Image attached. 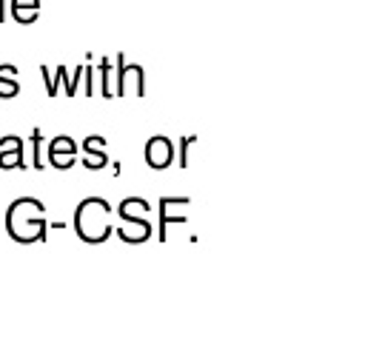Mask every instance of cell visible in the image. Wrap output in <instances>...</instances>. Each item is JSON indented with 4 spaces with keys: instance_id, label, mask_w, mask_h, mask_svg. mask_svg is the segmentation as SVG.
I'll return each mask as SVG.
<instances>
[{
    "instance_id": "7a4b0ae2",
    "label": "cell",
    "mask_w": 365,
    "mask_h": 342,
    "mask_svg": "<svg viewBox=\"0 0 365 342\" xmlns=\"http://www.w3.org/2000/svg\"><path fill=\"white\" fill-rule=\"evenodd\" d=\"M74 231L88 245L106 242L111 237V231H114L108 200H103V197H86V200H80V205L74 208Z\"/></svg>"
},
{
    "instance_id": "4fadbf2b",
    "label": "cell",
    "mask_w": 365,
    "mask_h": 342,
    "mask_svg": "<svg viewBox=\"0 0 365 342\" xmlns=\"http://www.w3.org/2000/svg\"><path fill=\"white\" fill-rule=\"evenodd\" d=\"M80 77H83V66H77L71 74H68V68L63 66V74H60V83L66 86V94L68 97H74L77 94V83H80Z\"/></svg>"
},
{
    "instance_id": "277c9868",
    "label": "cell",
    "mask_w": 365,
    "mask_h": 342,
    "mask_svg": "<svg viewBox=\"0 0 365 342\" xmlns=\"http://www.w3.org/2000/svg\"><path fill=\"white\" fill-rule=\"evenodd\" d=\"M114 91H117V97H125V94L143 97V94H145V71H143V66H128L123 51L117 54V68H114Z\"/></svg>"
},
{
    "instance_id": "9a60e30c",
    "label": "cell",
    "mask_w": 365,
    "mask_h": 342,
    "mask_svg": "<svg viewBox=\"0 0 365 342\" xmlns=\"http://www.w3.org/2000/svg\"><path fill=\"white\" fill-rule=\"evenodd\" d=\"M197 142V137H182L180 140V168H185L188 165V148Z\"/></svg>"
},
{
    "instance_id": "ac0fdd59",
    "label": "cell",
    "mask_w": 365,
    "mask_h": 342,
    "mask_svg": "<svg viewBox=\"0 0 365 342\" xmlns=\"http://www.w3.org/2000/svg\"><path fill=\"white\" fill-rule=\"evenodd\" d=\"M3 3H6V0H0V23L6 20V6H3Z\"/></svg>"
},
{
    "instance_id": "5bb4252c",
    "label": "cell",
    "mask_w": 365,
    "mask_h": 342,
    "mask_svg": "<svg viewBox=\"0 0 365 342\" xmlns=\"http://www.w3.org/2000/svg\"><path fill=\"white\" fill-rule=\"evenodd\" d=\"M86 168H91V171H97V168H103L108 160H106V151H86Z\"/></svg>"
},
{
    "instance_id": "7c38bea8",
    "label": "cell",
    "mask_w": 365,
    "mask_h": 342,
    "mask_svg": "<svg viewBox=\"0 0 365 342\" xmlns=\"http://www.w3.org/2000/svg\"><path fill=\"white\" fill-rule=\"evenodd\" d=\"M46 140H43V131L40 128H34L31 131V168H46Z\"/></svg>"
},
{
    "instance_id": "30bf717a",
    "label": "cell",
    "mask_w": 365,
    "mask_h": 342,
    "mask_svg": "<svg viewBox=\"0 0 365 342\" xmlns=\"http://www.w3.org/2000/svg\"><path fill=\"white\" fill-rule=\"evenodd\" d=\"M97 71H100V94H103L106 100L117 97V91H114V66H111V60H100Z\"/></svg>"
},
{
    "instance_id": "2e32d148",
    "label": "cell",
    "mask_w": 365,
    "mask_h": 342,
    "mask_svg": "<svg viewBox=\"0 0 365 342\" xmlns=\"http://www.w3.org/2000/svg\"><path fill=\"white\" fill-rule=\"evenodd\" d=\"M83 148H86V151H103V148H106V140L97 137V134H91V137L83 140Z\"/></svg>"
},
{
    "instance_id": "9c48e42d",
    "label": "cell",
    "mask_w": 365,
    "mask_h": 342,
    "mask_svg": "<svg viewBox=\"0 0 365 342\" xmlns=\"http://www.w3.org/2000/svg\"><path fill=\"white\" fill-rule=\"evenodd\" d=\"M177 197L160 200V239H168V222H185V214H171V202Z\"/></svg>"
},
{
    "instance_id": "3957f363",
    "label": "cell",
    "mask_w": 365,
    "mask_h": 342,
    "mask_svg": "<svg viewBox=\"0 0 365 342\" xmlns=\"http://www.w3.org/2000/svg\"><path fill=\"white\" fill-rule=\"evenodd\" d=\"M148 208V202L145 200H140V197H128V200H123L120 202V208H117V217L123 219V225L117 228V237L123 239V242H145L148 237H151V222L148 219H140V214Z\"/></svg>"
},
{
    "instance_id": "6da1fadb",
    "label": "cell",
    "mask_w": 365,
    "mask_h": 342,
    "mask_svg": "<svg viewBox=\"0 0 365 342\" xmlns=\"http://www.w3.org/2000/svg\"><path fill=\"white\" fill-rule=\"evenodd\" d=\"M6 231L14 242H43L48 237V222L43 217V202L34 197H20L6 208Z\"/></svg>"
},
{
    "instance_id": "5b68a950",
    "label": "cell",
    "mask_w": 365,
    "mask_h": 342,
    "mask_svg": "<svg viewBox=\"0 0 365 342\" xmlns=\"http://www.w3.org/2000/svg\"><path fill=\"white\" fill-rule=\"evenodd\" d=\"M171 160H174V145H171V140L163 137V134H154V137L145 142V162H148L154 171H163V168L171 165Z\"/></svg>"
},
{
    "instance_id": "8992f818",
    "label": "cell",
    "mask_w": 365,
    "mask_h": 342,
    "mask_svg": "<svg viewBox=\"0 0 365 342\" xmlns=\"http://www.w3.org/2000/svg\"><path fill=\"white\" fill-rule=\"evenodd\" d=\"M0 168H26V148L23 140L17 134H6L0 137Z\"/></svg>"
},
{
    "instance_id": "ba28073f",
    "label": "cell",
    "mask_w": 365,
    "mask_h": 342,
    "mask_svg": "<svg viewBox=\"0 0 365 342\" xmlns=\"http://www.w3.org/2000/svg\"><path fill=\"white\" fill-rule=\"evenodd\" d=\"M37 11H40V0H11V17L20 26L34 23L37 20Z\"/></svg>"
},
{
    "instance_id": "52a82bcc",
    "label": "cell",
    "mask_w": 365,
    "mask_h": 342,
    "mask_svg": "<svg viewBox=\"0 0 365 342\" xmlns=\"http://www.w3.org/2000/svg\"><path fill=\"white\" fill-rule=\"evenodd\" d=\"M74 154H77V142L71 137H66V134H60V137H54L48 142V162L54 168H60V171L74 165Z\"/></svg>"
},
{
    "instance_id": "8fae6325",
    "label": "cell",
    "mask_w": 365,
    "mask_h": 342,
    "mask_svg": "<svg viewBox=\"0 0 365 342\" xmlns=\"http://www.w3.org/2000/svg\"><path fill=\"white\" fill-rule=\"evenodd\" d=\"M17 74V68L14 66H0V97H17L20 94V83L17 80H11Z\"/></svg>"
},
{
    "instance_id": "e0dca14e",
    "label": "cell",
    "mask_w": 365,
    "mask_h": 342,
    "mask_svg": "<svg viewBox=\"0 0 365 342\" xmlns=\"http://www.w3.org/2000/svg\"><path fill=\"white\" fill-rule=\"evenodd\" d=\"M83 77H86V94L94 97V68L91 66H83Z\"/></svg>"
}]
</instances>
